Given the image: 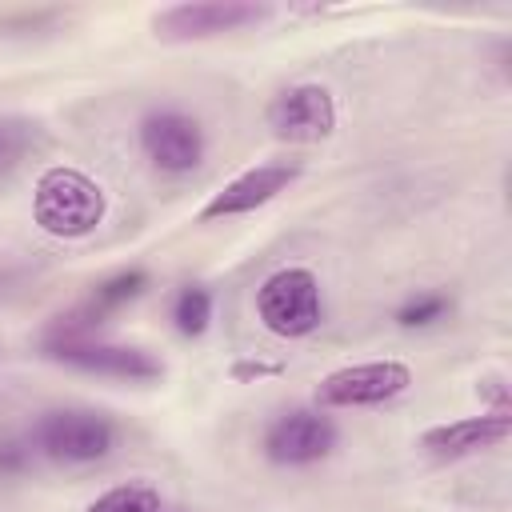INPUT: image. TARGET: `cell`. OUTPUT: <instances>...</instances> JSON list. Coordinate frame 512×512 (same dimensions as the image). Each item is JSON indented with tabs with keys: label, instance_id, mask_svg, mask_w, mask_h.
Listing matches in <instances>:
<instances>
[{
	"label": "cell",
	"instance_id": "cell-1",
	"mask_svg": "<svg viewBox=\"0 0 512 512\" xmlns=\"http://www.w3.org/2000/svg\"><path fill=\"white\" fill-rule=\"evenodd\" d=\"M104 212H108L104 188L92 176H84L80 168L56 164V168L40 172L36 192H32V216L48 236L80 240L104 220Z\"/></svg>",
	"mask_w": 512,
	"mask_h": 512
},
{
	"label": "cell",
	"instance_id": "cell-2",
	"mask_svg": "<svg viewBox=\"0 0 512 512\" xmlns=\"http://www.w3.org/2000/svg\"><path fill=\"white\" fill-rule=\"evenodd\" d=\"M112 444H116V424L96 408H52L40 412L32 424V448L64 468H84L104 460Z\"/></svg>",
	"mask_w": 512,
	"mask_h": 512
},
{
	"label": "cell",
	"instance_id": "cell-3",
	"mask_svg": "<svg viewBox=\"0 0 512 512\" xmlns=\"http://www.w3.org/2000/svg\"><path fill=\"white\" fill-rule=\"evenodd\" d=\"M256 312L272 336L300 340V336L316 332V324L324 316L316 272L312 268H276L256 288Z\"/></svg>",
	"mask_w": 512,
	"mask_h": 512
},
{
	"label": "cell",
	"instance_id": "cell-4",
	"mask_svg": "<svg viewBox=\"0 0 512 512\" xmlns=\"http://www.w3.org/2000/svg\"><path fill=\"white\" fill-rule=\"evenodd\" d=\"M56 364H68L76 372L88 376H108V380H128V384H148L164 376V364L136 344H104V340H88L80 332H64L52 336L44 348Z\"/></svg>",
	"mask_w": 512,
	"mask_h": 512
},
{
	"label": "cell",
	"instance_id": "cell-5",
	"mask_svg": "<svg viewBox=\"0 0 512 512\" xmlns=\"http://www.w3.org/2000/svg\"><path fill=\"white\" fill-rule=\"evenodd\" d=\"M412 372L400 360H364V364H348L336 368L320 380L316 388V404L320 408H372L384 400H396L400 392H408Z\"/></svg>",
	"mask_w": 512,
	"mask_h": 512
},
{
	"label": "cell",
	"instance_id": "cell-6",
	"mask_svg": "<svg viewBox=\"0 0 512 512\" xmlns=\"http://www.w3.org/2000/svg\"><path fill=\"white\" fill-rule=\"evenodd\" d=\"M336 440H340V432H336L332 416H324L320 408H288L268 420L260 448L272 464L300 468V464L324 460L336 448Z\"/></svg>",
	"mask_w": 512,
	"mask_h": 512
},
{
	"label": "cell",
	"instance_id": "cell-7",
	"mask_svg": "<svg viewBox=\"0 0 512 512\" xmlns=\"http://www.w3.org/2000/svg\"><path fill=\"white\" fill-rule=\"evenodd\" d=\"M140 152L148 156L152 168L168 176H184L204 160V128L196 116L180 108H152L140 120Z\"/></svg>",
	"mask_w": 512,
	"mask_h": 512
},
{
	"label": "cell",
	"instance_id": "cell-8",
	"mask_svg": "<svg viewBox=\"0 0 512 512\" xmlns=\"http://www.w3.org/2000/svg\"><path fill=\"white\" fill-rule=\"evenodd\" d=\"M272 8L268 4H244V0H204V4H172L152 16V28L160 40H208L220 32H236L248 24H260Z\"/></svg>",
	"mask_w": 512,
	"mask_h": 512
},
{
	"label": "cell",
	"instance_id": "cell-9",
	"mask_svg": "<svg viewBox=\"0 0 512 512\" xmlns=\"http://www.w3.org/2000/svg\"><path fill=\"white\" fill-rule=\"evenodd\" d=\"M268 128L292 144H316L336 132V100L324 84H292L268 104Z\"/></svg>",
	"mask_w": 512,
	"mask_h": 512
},
{
	"label": "cell",
	"instance_id": "cell-10",
	"mask_svg": "<svg viewBox=\"0 0 512 512\" xmlns=\"http://www.w3.org/2000/svg\"><path fill=\"white\" fill-rule=\"evenodd\" d=\"M300 176L296 164H284V160H272V164H256L240 176H232L220 192H212V200L200 208V220H224V216H244V212H256L260 204L276 200L292 180Z\"/></svg>",
	"mask_w": 512,
	"mask_h": 512
},
{
	"label": "cell",
	"instance_id": "cell-11",
	"mask_svg": "<svg viewBox=\"0 0 512 512\" xmlns=\"http://www.w3.org/2000/svg\"><path fill=\"white\" fill-rule=\"evenodd\" d=\"M508 432H512L508 408H492V412H484V416H464V420L428 428V432L420 436V448H428L432 456L456 460V456H472V452L496 448L500 440H508Z\"/></svg>",
	"mask_w": 512,
	"mask_h": 512
},
{
	"label": "cell",
	"instance_id": "cell-12",
	"mask_svg": "<svg viewBox=\"0 0 512 512\" xmlns=\"http://www.w3.org/2000/svg\"><path fill=\"white\" fill-rule=\"evenodd\" d=\"M144 288H148V272L144 268H124V272H116V276H108V280H100L92 288V296L84 304V316L88 320H100V316L124 308L128 300H136Z\"/></svg>",
	"mask_w": 512,
	"mask_h": 512
},
{
	"label": "cell",
	"instance_id": "cell-13",
	"mask_svg": "<svg viewBox=\"0 0 512 512\" xmlns=\"http://www.w3.org/2000/svg\"><path fill=\"white\" fill-rule=\"evenodd\" d=\"M172 324L180 336H204L208 324H212V292L200 288V284H184L176 296H172Z\"/></svg>",
	"mask_w": 512,
	"mask_h": 512
},
{
	"label": "cell",
	"instance_id": "cell-14",
	"mask_svg": "<svg viewBox=\"0 0 512 512\" xmlns=\"http://www.w3.org/2000/svg\"><path fill=\"white\" fill-rule=\"evenodd\" d=\"M160 492L152 484H116L100 492L84 512H160Z\"/></svg>",
	"mask_w": 512,
	"mask_h": 512
},
{
	"label": "cell",
	"instance_id": "cell-15",
	"mask_svg": "<svg viewBox=\"0 0 512 512\" xmlns=\"http://www.w3.org/2000/svg\"><path fill=\"white\" fill-rule=\"evenodd\" d=\"M452 312V300L436 288H424V292H412L400 308H396V324L400 328H432L440 324L444 316Z\"/></svg>",
	"mask_w": 512,
	"mask_h": 512
},
{
	"label": "cell",
	"instance_id": "cell-16",
	"mask_svg": "<svg viewBox=\"0 0 512 512\" xmlns=\"http://www.w3.org/2000/svg\"><path fill=\"white\" fill-rule=\"evenodd\" d=\"M36 144V124L24 116H0V176L12 172Z\"/></svg>",
	"mask_w": 512,
	"mask_h": 512
},
{
	"label": "cell",
	"instance_id": "cell-17",
	"mask_svg": "<svg viewBox=\"0 0 512 512\" xmlns=\"http://www.w3.org/2000/svg\"><path fill=\"white\" fill-rule=\"evenodd\" d=\"M24 468H28V448L20 440H12V436H0V480L20 476Z\"/></svg>",
	"mask_w": 512,
	"mask_h": 512
},
{
	"label": "cell",
	"instance_id": "cell-18",
	"mask_svg": "<svg viewBox=\"0 0 512 512\" xmlns=\"http://www.w3.org/2000/svg\"><path fill=\"white\" fill-rule=\"evenodd\" d=\"M160 512H180V508H160Z\"/></svg>",
	"mask_w": 512,
	"mask_h": 512
}]
</instances>
